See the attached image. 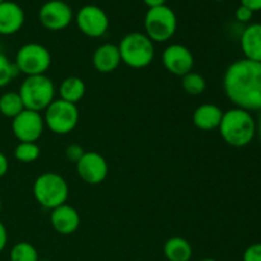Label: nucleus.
<instances>
[{
  "instance_id": "412c9836",
  "label": "nucleus",
  "mask_w": 261,
  "mask_h": 261,
  "mask_svg": "<svg viewBox=\"0 0 261 261\" xmlns=\"http://www.w3.org/2000/svg\"><path fill=\"white\" fill-rule=\"evenodd\" d=\"M24 109L22 98L18 92H5L0 96V114L5 117L14 119Z\"/></svg>"
},
{
  "instance_id": "72a5a7b5",
  "label": "nucleus",
  "mask_w": 261,
  "mask_h": 261,
  "mask_svg": "<svg viewBox=\"0 0 261 261\" xmlns=\"http://www.w3.org/2000/svg\"><path fill=\"white\" fill-rule=\"evenodd\" d=\"M199 261H217V260H214V259H209V257H206V259H201V260H199Z\"/></svg>"
},
{
  "instance_id": "5701e85b",
  "label": "nucleus",
  "mask_w": 261,
  "mask_h": 261,
  "mask_svg": "<svg viewBox=\"0 0 261 261\" xmlns=\"http://www.w3.org/2000/svg\"><path fill=\"white\" fill-rule=\"evenodd\" d=\"M10 261H38V252L33 245L19 242L10 250Z\"/></svg>"
},
{
  "instance_id": "1a4fd4ad",
  "label": "nucleus",
  "mask_w": 261,
  "mask_h": 261,
  "mask_svg": "<svg viewBox=\"0 0 261 261\" xmlns=\"http://www.w3.org/2000/svg\"><path fill=\"white\" fill-rule=\"evenodd\" d=\"M75 22L79 31L92 38L102 37L107 32L110 19L106 12L97 5H84L75 15Z\"/></svg>"
},
{
  "instance_id": "cd10ccee",
  "label": "nucleus",
  "mask_w": 261,
  "mask_h": 261,
  "mask_svg": "<svg viewBox=\"0 0 261 261\" xmlns=\"http://www.w3.org/2000/svg\"><path fill=\"white\" fill-rule=\"evenodd\" d=\"M234 17H236V19L240 23H249L252 19V17H254V12L241 4L237 8L236 12H234Z\"/></svg>"
},
{
  "instance_id": "c85d7f7f",
  "label": "nucleus",
  "mask_w": 261,
  "mask_h": 261,
  "mask_svg": "<svg viewBox=\"0 0 261 261\" xmlns=\"http://www.w3.org/2000/svg\"><path fill=\"white\" fill-rule=\"evenodd\" d=\"M241 4L251 9L254 13L261 10V0H241Z\"/></svg>"
},
{
  "instance_id": "4be33fe9",
  "label": "nucleus",
  "mask_w": 261,
  "mask_h": 261,
  "mask_svg": "<svg viewBox=\"0 0 261 261\" xmlns=\"http://www.w3.org/2000/svg\"><path fill=\"white\" fill-rule=\"evenodd\" d=\"M181 84H182L184 91L190 96H199L206 88L205 78L201 74L195 73V71H190L186 75H184Z\"/></svg>"
},
{
  "instance_id": "7ed1b4c3",
  "label": "nucleus",
  "mask_w": 261,
  "mask_h": 261,
  "mask_svg": "<svg viewBox=\"0 0 261 261\" xmlns=\"http://www.w3.org/2000/svg\"><path fill=\"white\" fill-rule=\"evenodd\" d=\"M121 63L134 69L149 65L154 59V45L145 33L132 32L122 37L119 43Z\"/></svg>"
},
{
  "instance_id": "a878e982",
  "label": "nucleus",
  "mask_w": 261,
  "mask_h": 261,
  "mask_svg": "<svg viewBox=\"0 0 261 261\" xmlns=\"http://www.w3.org/2000/svg\"><path fill=\"white\" fill-rule=\"evenodd\" d=\"M242 261H261V242L250 245L242 255Z\"/></svg>"
},
{
  "instance_id": "6e6552de",
  "label": "nucleus",
  "mask_w": 261,
  "mask_h": 261,
  "mask_svg": "<svg viewBox=\"0 0 261 261\" xmlns=\"http://www.w3.org/2000/svg\"><path fill=\"white\" fill-rule=\"evenodd\" d=\"M51 54L40 43H25L15 55L18 71L27 76L43 75L51 66Z\"/></svg>"
},
{
  "instance_id": "423d86ee",
  "label": "nucleus",
  "mask_w": 261,
  "mask_h": 261,
  "mask_svg": "<svg viewBox=\"0 0 261 261\" xmlns=\"http://www.w3.org/2000/svg\"><path fill=\"white\" fill-rule=\"evenodd\" d=\"M145 35L153 42H166L171 40L177 30V17L167 5L149 8L144 18Z\"/></svg>"
},
{
  "instance_id": "9b49d317",
  "label": "nucleus",
  "mask_w": 261,
  "mask_h": 261,
  "mask_svg": "<svg viewBox=\"0 0 261 261\" xmlns=\"http://www.w3.org/2000/svg\"><path fill=\"white\" fill-rule=\"evenodd\" d=\"M73 9L63 0H48L38 12L40 23L48 31H61L73 20Z\"/></svg>"
},
{
  "instance_id": "2f4dec72",
  "label": "nucleus",
  "mask_w": 261,
  "mask_h": 261,
  "mask_svg": "<svg viewBox=\"0 0 261 261\" xmlns=\"http://www.w3.org/2000/svg\"><path fill=\"white\" fill-rule=\"evenodd\" d=\"M143 2L145 3L148 8H155L166 4V0H143Z\"/></svg>"
},
{
  "instance_id": "e433bc0d",
  "label": "nucleus",
  "mask_w": 261,
  "mask_h": 261,
  "mask_svg": "<svg viewBox=\"0 0 261 261\" xmlns=\"http://www.w3.org/2000/svg\"><path fill=\"white\" fill-rule=\"evenodd\" d=\"M38 261H48V260H38Z\"/></svg>"
},
{
  "instance_id": "9d476101",
  "label": "nucleus",
  "mask_w": 261,
  "mask_h": 261,
  "mask_svg": "<svg viewBox=\"0 0 261 261\" xmlns=\"http://www.w3.org/2000/svg\"><path fill=\"white\" fill-rule=\"evenodd\" d=\"M45 129L43 116L40 112L23 110L12 121V132L20 143H36Z\"/></svg>"
},
{
  "instance_id": "20e7f679",
  "label": "nucleus",
  "mask_w": 261,
  "mask_h": 261,
  "mask_svg": "<svg viewBox=\"0 0 261 261\" xmlns=\"http://www.w3.org/2000/svg\"><path fill=\"white\" fill-rule=\"evenodd\" d=\"M18 93L25 110L36 112L45 111L55 99V86L45 74L27 76L20 84Z\"/></svg>"
},
{
  "instance_id": "c756f323",
  "label": "nucleus",
  "mask_w": 261,
  "mask_h": 261,
  "mask_svg": "<svg viewBox=\"0 0 261 261\" xmlns=\"http://www.w3.org/2000/svg\"><path fill=\"white\" fill-rule=\"evenodd\" d=\"M8 244V231L4 224L0 222V252L5 249Z\"/></svg>"
},
{
  "instance_id": "39448f33",
  "label": "nucleus",
  "mask_w": 261,
  "mask_h": 261,
  "mask_svg": "<svg viewBox=\"0 0 261 261\" xmlns=\"http://www.w3.org/2000/svg\"><path fill=\"white\" fill-rule=\"evenodd\" d=\"M33 196L40 205L53 211L68 200V182L63 176L55 172L42 173L33 184Z\"/></svg>"
},
{
  "instance_id": "dca6fc26",
  "label": "nucleus",
  "mask_w": 261,
  "mask_h": 261,
  "mask_svg": "<svg viewBox=\"0 0 261 261\" xmlns=\"http://www.w3.org/2000/svg\"><path fill=\"white\" fill-rule=\"evenodd\" d=\"M92 63H93L94 69L99 73H112L121 63L119 47L114 43H103L98 46L93 54Z\"/></svg>"
},
{
  "instance_id": "aec40b11",
  "label": "nucleus",
  "mask_w": 261,
  "mask_h": 261,
  "mask_svg": "<svg viewBox=\"0 0 261 261\" xmlns=\"http://www.w3.org/2000/svg\"><path fill=\"white\" fill-rule=\"evenodd\" d=\"M59 93L60 99L76 105L86 94V83L79 76H68L61 82Z\"/></svg>"
},
{
  "instance_id": "2eb2a0df",
  "label": "nucleus",
  "mask_w": 261,
  "mask_h": 261,
  "mask_svg": "<svg viewBox=\"0 0 261 261\" xmlns=\"http://www.w3.org/2000/svg\"><path fill=\"white\" fill-rule=\"evenodd\" d=\"M24 24V12L17 3L4 0L0 3V35H14Z\"/></svg>"
},
{
  "instance_id": "393cba45",
  "label": "nucleus",
  "mask_w": 261,
  "mask_h": 261,
  "mask_svg": "<svg viewBox=\"0 0 261 261\" xmlns=\"http://www.w3.org/2000/svg\"><path fill=\"white\" fill-rule=\"evenodd\" d=\"M19 73L14 63L9 60L4 54L0 53V88L8 86Z\"/></svg>"
},
{
  "instance_id": "c9c22d12",
  "label": "nucleus",
  "mask_w": 261,
  "mask_h": 261,
  "mask_svg": "<svg viewBox=\"0 0 261 261\" xmlns=\"http://www.w3.org/2000/svg\"><path fill=\"white\" fill-rule=\"evenodd\" d=\"M214 2H223V0H214Z\"/></svg>"
},
{
  "instance_id": "ddd939ff",
  "label": "nucleus",
  "mask_w": 261,
  "mask_h": 261,
  "mask_svg": "<svg viewBox=\"0 0 261 261\" xmlns=\"http://www.w3.org/2000/svg\"><path fill=\"white\" fill-rule=\"evenodd\" d=\"M162 63L168 73L177 76H184L193 71L194 55L186 46L173 43L163 51Z\"/></svg>"
},
{
  "instance_id": "f03ea898",
  "label": "nucleus",
  "mask_w": 261,
  "mask_h": 261,
  "mask_svg": "<svg viewBox=\"0 0 261 261\" xmlns=\"http://www.w3.org/2000/svg\"><path fill=\"white\" fill-rule=\"evenodd\" d=\"M218 130L222 139L227 144L242 148L254 140L257 132V124L251 112L234 107L223 112Z\"/></svg>"
},
{
  "instance_id": "473e14b6",
  "label": "nucleus",
  "mask_w": 261,
  "mask_h": 261,
  "mask_svg": "<svg viewBox=\"0 0 261 261\" xmlns=\"http://www.w3.org/2000/svg\"><path fill=\"white\" fill-rule=\"evenodd\" d=\"M257 133H259L260 139H261V111H260V116H259V122H257Z\"/></svg>"
},
{
  "instance_id": "b1692460",
  "label": "nucleus",
  "mask_w": 261,
  "mask_h": 261,
  "mask_svg": "<svg viewBox=\"0 0 261 261\" xmlns=\"http://www.w3.org/2000/svg\"><path fill=\"white\" fill-rule=\"evenodd\" d=\"M40 147L36 143H25L22 142L15 147L14 149V157L19 162L23 163H31L35 162L38 157H40Z\"/></svg>"
},
{
  "instance_id": "f8f14e48",
  "label": "nucleus",
  "mask_w": 261,
  "mask_h": 261,
  "mask_svg": "<svg viewBox=\"0 0 261 261\" xmlns=\"http://www.w3.org/2000/svg\"><path fill=\"white\" fill-rule=\"evenodd\" d=\"M79 177L89 185H98L106 180L109 175L107 161L97 152H86L76 163Z\"/></svg>"
},
{
  "instance_id": "a211bd4d",
  "label": "nucleus",
  "mask_w": 261,
  "mask_h": 261,
  "mask_svg": "<svg viewBox=\"0 0 261 261\" xmlns=\"http://www.w3.org/2000/svg\"><path fill=\"white\" fill-rule=\"evenodd\" d=\"M223 111L221 107L213 103H204L196 107L193 114V122L203 132H212L219 127Z\"/></svg>"
},
{
  "instance_id": "f704fd0d",
  "label": "nucleus",
  "mask_w": 261,
  "mask_h": 261,
  "mask_svg": "<svg viewBox=\"0 0 261 261\" xmlns=\"http://www.w3.org/2000/svg\"><path fill=\"white\" fill-rule=\"evenodd\" d=\"M0 212H2V199H0Z\"/></svg>"
},
{
  "instance_id": "f257e3e1",
  "label": "nucleus",
  "mask_w": 261,
  "mask_h": 261,
  "mask_svg": "<svg viewBox=\"0 0 261 261\" xmlns=\"http://www.w3.org/2000/svg\"><path fill=\"white\" fill-rule=\"evenodd\" d=\"M223 88L236 107L261 111V63L245 58L233 61L224 73Z\"/></svg>"
},
{
  "instance_id": "6ab92c4d",
  "label": "nucleus",
  "mask_w": 261,
  "mask_h": 261,
  "mask_svg": "<svg viewBox=\"0 0 261 261\" xmlns=\"http://www.w3.org/2000/svg\"><path fill=\"white\" fill-rule=\"evenodd\" d=\"M166 259L168 261H190L193 257L191 244L184 237H171L163 247Z\"/></svg>"
},
{
  "instance_id": "7c9ffc66",
  "label": "nucleus",
  "mask_w": 261,
  "mask_h": 261,
  "mask_svg": "<svg viewBox=\"0 0 261 261\" xmlns=\"http://www.w3.org/2000/svg\"><path fill=\"white\" fill-rule=\"evenodd\" d=\"M8 168H9V162H8V158L5 157V154H3V153L0 152V178H2L3 176L7 175Z\"/></svg>"
},
{
  "instance_id": "bb28decb",
  "label": "nucleus",
  "mask_w": 261,
  "mask_h": 261,
  "mask_svg": "<svg viewBox=\"0 0 261 261\" xmlns=\"http://www.w3.org/2000/svg\"><path fill=\"white\" fill-rule=\"evenodd\" d=\"M84 153H86V152H84L83 148H82L81 145L70 144V145H68V147H66L65 157H66V160H69L70 162H74L76 165V163L79 162V160L83 157Z\"/></svg>"
},
{
  "instance_id": "f3484780",
  "label": "nucleus",
  "mask_w": 261,
  "mask_h": 261,
  "mask_svg": "<svg viewBox=\"0 0 261 261\" xmlns=\"http://www.w3.org/2000/svg\"><path fill=\"white\" fill-rule=\"evenodd\" d=\"M240 43L245 59L261 63V23L247 25L242 31Z\"/></svg>"
},
{
  "instance_id": "0eeeda50",
  "label": "nucleus",
  "mask_w": 261,
  "mask_h": 261,
  "mask_svg": "<svg viewBox=\"0 0 261 261\" xmlns=\"http://www.w3.org/2000/svg\"><path fill=\"white\" fill-rule=\"evenodd\" d=\"M45 125L53 133L65 135L73 132L79 122V111L76 105L69 103L63 99H54L43 116Z\"/></svg>"
},
{
  "instance_id": "4468645a",
  "label": "nucleus",
  "mask_w": 261,
  "mask_h": 261,
  "mask_svg": "<svg viewBox=\"0 0 261 261\" xmlns=\"http://www.w3.org/2000/svg\"><path fill=\"white\" fill-rule=\"evenodd\" d=\"M50 221L53 224V228L58 233L63 234V236H69L79 228L81 217H79L78 211L75 208L65 203L58 208L53 209Z\"/></svg>"
},
{
  "instance_id": "4c0bfd02",
  "label": "nucleus",
  "mask_w": 261,
  "mask_h": 261,
  "mask_svg": "<svg viewBox=\"0 0 261 261\" xmlns=\"http://www.w3.org/2000/svg\"><path fill=\"white\" fill-rule=\"evenodd\" d=\"M3 2H4V0H0V3H3Z\"/></svg>"
}]
</instances>
